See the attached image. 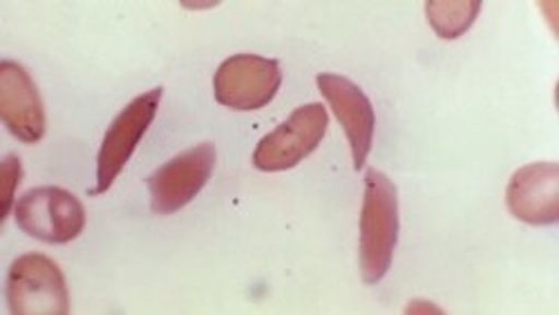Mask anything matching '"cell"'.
Masks as SVG:
<instances>
[{"mask_svg":"<svg viewBox=\"0 0 559 315\" xmlns=\"http://www.w3.org/2000/svg\"><path fill=\"white\" fill-rule=\"evenodd\" d=\"M399 191L385 172L369 168L365 172L358 242L360 276L365 284H379L388 276L399 244Z\"/></svg>","mask_w":559,"mask_h":315,"instance_id":"obj_1","label":"cell"},{"mask_svg":"<svg viewBox=\"0 0 559 315\" xmlns=\"http://www.w3.org/2000/svg\"><path fill=\"white\" fill-rule=\"evenodd\" d=\"M5 291L8 306L14 315L70 313L66 276L59 264L43 253H27L12 262Z\"/></svg>","mask_w":559,"mask_h":315,"instance_id":"obj_2","label":"cell"},{"mask_svg":"<svg viewBox=\"0 0 559 315\" xmlns=\"http://www.w3.org/2000/svg\"><path fill=\"white\" fill-rule=\"evenodd\" d=\"M19 229L40 242L68 244L85 229V208L66 189L38 186L27 191L14 206Z\"/></svg>","mask_w":559,"mask_h":315,"instance_id":"obj_3","label":"cell"},{"mask_svg":"<svg viewBox=\"0 0 559 315\" xmlns=\"http://www.w3.org/2000/svg\"><path fill=\"white\" fill-rule=\"evenodd\" d=\"M328 125L330 117L322 104L300 106L285 123L260 140L253 150V166L264 172L296 168L320 146L328 134Z\"/></svg>","mask_w":559,"mask_h":315,"instance_id":"obj_4","label":"cell"},{"mask_svg":"<svg viewBox=\"0 0 559 315\" xmlns=\"http://www.w3.org/2000/svg\"><path fill=\"white\" fill-rule=\"evenodd\" d=\"M280 85H283L280 63L258 54L228 57L213 76L215 101L238 112L262 110L275 99Z\"/></svg>","mask_w":559,"mask_h":315,"instance_id":"obj_5","label":"cell"},{"mask_svg":"<svg viewBox=\"0 0 559 315\" xmlns=\"http://www.w3.org/2000/svg\"><path fill=\"white\" fill-rule=\"evenodd\" d=\"M164 97V87H153L148 93L134 97L110 123L97 157V189L92 195H104L112 189L115 179L121 174L139 142L144 140Z\"/></svg>","mask_w":559,"mask_h":315,"instance_id":"obj_6","label":"cell"},{"mask_svg":"<svg viewBox=\"0 0 559 315\" xmlns=\"http://www.w3.org/2000/svg\"><path fill=\"white\" fill-rule=\"evenodd\" d=\"M215 146L204 142L200 146L179 153L177 157L159 166L148 177L153 213L173 215L183 206H189L209 184V179L215 170Z\"/></svg>","mask_w":559,"mask_h":315,"instance_id":"obj_7","label":"cell"},{"mask_svg":"<svg viewBox=\"0 0 559 315\" xmlns=\"http://www.w3.org/2000/svg\"><path fill=\"white\" fill-rule=\"evenodd\" d=\"M320 95L330 104L336 119L341 121L352 148L354 170H362L371 144H374L377 114L369 97L347 76L341 74H318L316 76Z\"/></svg>","mask_w":559,"mask_h":315,"instance_id":"obj_8","label":"cell"},{"mask_svg":"<svg viewBox=\"0 0 559 315\" xmlns=\"http://www.w3.org/2000/svg\"><path fill=\"white\" fill-rule=\"evenodd\" d=\"M506 204L512 217L533 227H550L559 219V166L535 161L510 177Z\"/></svg>","mask_w":559,"mask_h":315,"instance_id":"obj_9","label":"cell"},{"mask_svg":"<svg viewBox=\"0 0 559 315\" xmlns=\"http://www.w3.org/2000/svg\"><path fill=\"white\" fill-rule=\"evenodd\" d=\"M0 119L14 137L34 146L45 134V106L32 74L16 61L0 63Z\"/></svg>","mask_w":559,"mask_h":315,"instance_id":"obj_10","label":"cell"},{"mask_svg":"<svg viewBox=\"0 0 559 315\" xmlns=\"http://www.w3.org/2000/svg\"><path fill=\"white\" fill-rule=\"evenodd\" d=\"M481 12L479 0H430L426 16L435 34L443 40H454L468 32Z\"/></svg>","mask_w":559,"mask_h":315,"instance_id":"obj_11","label":"cell"},{"mask_svg":"<svg viewBox=\"0 0 559 315\" xmlns=\"http://www.w3.org/2000/svg\"><path fill=\"white\" fill-rule=\"evenodd\" d=\"M3 177H0V182H3V215H0V221H8L10 213H14V197H16V189L23 179V163L16 155H8L3 159V168H0Z\"/></svg>","mask_w":559,"mask_h":315,"instance_id":"obj_12","label":"cell"}]
</instances>
